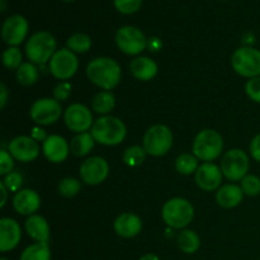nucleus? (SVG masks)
I'll use <instances>...</instances> for the list:
<instances>
[{"mask_svg": "<svg viewBox=\"0 0 260 260\" xmlns=\"http://www.w3.org/2000/svg\"><path fill=\"white\" fill-rule=\"evenodd\" d=\"M113 228L119 238L132 239L141 233L142 221L135 213L124 212L114 220Z\"/></svg>", "mask_w": 260, "mask_h": 260, "instance_id": "obj_20", "label": "nucleus"}, {"mask_svg": "<svg viewBox=\"0 0 260 260\" xmlns=\"http://www.w3.org/2000/svg\"><path fill=\"white\" fill-rule=\"evenodd\" d=\"M24 229L28 236L33 239L36 243H48V240H50V225L46 221V218L41 215L28 216L24 223Z\"/></svg>", "mask_w": 260, "mask_h": 260, "instance_id": "obj_21", "label": "nucleus"}, {"mask_svg": "<svg viewBox=\"0 0 260 260\" xmlns=\"http://www.w3.org/2000/svg\"><path fill=\"white\" fill-rule=\"evenodd\" d=\"M2 10L3 12L5 10V0H2Z\"/></svg>", "mask_w": 260, "mask_h": 260, "instance_id": "obj_46", "label": "nucleus"}, {"mask_svg": "<svg viewBox=\"0 0 260 260\" xmlns=\"http://www.w3.org/2000/svg\"><path fill=\"white\" fill-rule=\"evenodd\" d=\"M8 102V89L4 84H0V108H4Z\"/></svg>", "mask_w": 260, "mask_h": 260, "instance_id": "obj_43", "label": "nucleus"}, {"mask_svg": "<svg viewBox=\"0 0 260 260\" xmlns=\"http://www.w3.org/2000/svg\"><path fill=\"white\" fill-rule=\"evenodd\" d=\"M94 141L104 146H117L127 135L126 124L114 116H102L94 122L90 131Z\"/></svg>", "mask_w": 260, "mask_h": 260, "instance_id": "obj_2", "label": "nucleus"}, {"mask_svg": "<svg viewBox=\"0 0 260 260\" xmlns=\"http://www.w3.org/2000/svg\"><path fill=\"white\" fill-rule=\"evenodd\" d=\"M259 260H260V259H259Z\"/></svg>", "mask_w": 260, "mask_h": 260, "instance_id": "obj_49", "label": "nucleus"}, {"mask_svg": "<svg viewBox=\"0 0 260 260\" xmlns=\"http://www.w3.org/2000/svg\"><path fill=\"white\" fill-rule=\"evenodd\" d=\"M13 159L20 162H30L40 155V145L30 136H17L8 145Z\"/></svg>", "mask_w": 260, "mask_h": 260, "instance_id": "obj_15", "label": "nucleus"}, {"mask_svg": "<svg viewBox=\"0 0 260 260\" xmlns=\"http://www.w3.org/2000/svg\"><path fill=\"white\" fill-rule=\"evenodd\" d=\"M161 217L164 222L170 229L175 230H184L193 221L194 217V207L192 203L185 198L175 197L167 201L162 206Z\"/></svg>", "mask_w": 260, "mask_h": 260, "instance_id": "obj_3", "label": "nucleus"}, {"mask_svg": "<svg viewBox=\"0 0 260 260\" xmlns=\"http://www.w3.org/2000/svg\"><path fill=\"white\" fill-rule=\"evenodd\" d=\"M231 65L244 78L253 79L260 76V51L251 46H243L234 52Z\"/></svg>", "mask_w": 260, "mask_h": 260, "instance_id": "obj_7", "label": "nucleus"}, {"mask_svg": "<svg viewBox=\"0 0 260 260\" xmlns=\"http://www.w3.org/2000/svg\"><path fill=\"white\" fill-rule=\"evenodd\" d=\"M13 168H14L13 156L7 150H2L0 151V175L5 177V175L13 172Z\"/></svg>", "mask_w": 260, "mask_h": 260, "instance_id": "obj_39", "label": "nucleus"}, {"mask_svg": "<svg viewBox=\"0 0 260 260\" xmlns=\"http://www.w3.org/2000/svg\"><path fill=\"white\" fill-rule=\"evenodd\" d=\"M139 260H160V258L156 255V254L149 253V254H145V255H142Z\"/></svg>", "mask_w": 260, "mask_h": 260, "instance_id": "obj_45", "label": "nucleus"}, {"mask_svg": "<svg viewBox=\"0 0 260 260\" xmlns=\"http://www.w3.org/2000/svg\"><path fill=\"white\" fill-rule=\"evenodd\" d=\"M42 152L46 159L55 164L65 161L70 152V144L58 135H50L42 142Z\"/></svg>", "mask_w": 260, "mask_h": 260, "instance_id": "obj_18", "label": "nucleus"}, {"mask_svg": "<svg viewBox=\"0 0 260 260\" xmlns=\"http://www.w3.org/2000/svg\"><path fill=\"white\" fill-rule=\"evenodd\" d=\"M178 248L184 254H194L201 246V239L193 230H183L177 239Z\"/></svg>", "mask_w": 260, "mask_h": 260, "instance_id": "obj_26", "label": "nucleus"}, {"mask_svg": "<svg viewBox=\"0 0 260 260\" xmlns=\"http://www.w3.org/2000/svg\"><path fill=\"white\" fill-rule=\"evenodd\" d=\"M129 70L137 80L150 81L156 76L157 65L152 58L147 56H137L129 63Z\"/></svg>", "mask_w": 260, "mask_h": 260, "instance_id": "obj_22", "label": "nucleus"}, {"mask_svg": "<svg viewBox=\"0 0 260 260\" xmlns=\"http://www.w3.org/2000/svg\"><path fill=\"white\" fill-rule=\"evenodd\" d=\"M22 230L19 223L9 217H3L0 220V251L8 253L14 250L20 243Z\"/></svg>", "mask_w": 260, "mask_h": 260, "instance_id": "obj_17", "label": "nucleus"}, {"mask_svg": "<svg viewBox=\"0 0 260 260\" xmlns=\"http://www.w3.org/2000/svg\"><path fill=\"white\" fill-rule=\"evenodd\" d=\"M161 46H162L161 41H160L157 37L150 38V41L147 42V47L150 48V51H151V52H157V51L161 48Z\"/></svg>", "mask_w": 260, "mask_h": 260, "instance_id": "obj_42", "label": "nucleus"}, {"mask_svg": "<svg viewBox=\"0 0 260 260\" xmlns=\"http://www.w3.org/2000/svg\"><path fill=\"white\" fill-rule=\"evenodd\" d=\"M51 74L58 80H69L76 74L79 69V60L71 50L61 48L55 52L48 62Z\"/></svg>", "mask_w": 260, "mask_h": 260, "instance_id": "obj_10", "label": "nucleus"}, {"mask_svg": "<svg viewBox=\"0 0 260 260\" xmlns=\"http://www.w3.org/2000/svg\"><path fill=\"white\" fill-rule=\"evenodd\" d=\"M200 168L198 159L193 154H182L175 160V169L182 175H190Z\"/></svg>", "mask_w": 260, "mask_h": 260, "instance_id": "obj_29", "label": "nucleus"}, {"mask_svg": "<svg viewBox=\"0 0 260 260\" xmlns=\"http://www.w3.org/2000/svg\"><path fill=\"white\" fill-rule=\"evenodd\" d=\"M69 50L74 53H85L91 47V38L85 33H75L66 42Z\"/></svg>", "mask_w": 260, "mask_h": 260, "instance_id": "obj_31", "label": "nucleus"}, {"mask_svg": "<svg viewBox=\"0 0 260 260\" xmlns=\"http://www.w3.org/2000/svg\"><path fill=\"white\" fill-rule=\"evenodd\" d=\"M3 63L9 70H17L23 63V55L18 47H9L3 52Z\"/></svg>", "mask_w": 260, "mask_h": 260, "instance_id": "obj_32", "label": "nucleus"}, {"mask_svg": "<svg viewBox=\"0 0 260 260\" xmlns=\"http://www.w3.org/2000/svg\"><path fill=\"white\" fill-rule=\"evenodd\" d=\"M81 189L80 180L75 179V178H63L60 183H58V193L66 198L75 197Z\"/></svg>", "mask_w": 260, "mask_h": 260, "instance_id": "obj_33", "label": "nucleus"}, {"mask_svg": "<svg viewBox=\"0 0 260 260\" xmlns=\"http://www.w3.org/2000/svg\"><path fill=\"white\" fill-rule=\"evenodd\" d=\"M147 38L134 25H124L116 33V45L123 53L137 56L147 47Z\"/></svg>", "mask_w": 260, "mask_h": 260, "instance_id": "obj_9", "label": "nucleus"}, {"mask_svg": "<svg viewBox=\"0 0 260 260\" xmlns=\"http://www.w3.org/2000/svg\"><path fill=\"white\" fill-rule=\"evenodd\" d=\"M116 106V96L111 90H102L95 94L91 101V108L95 113L108 116Z\"/></svg>", "mask_w": 260, "mask_h": 260, "instance_id": "obj_24", "label": "nucleus"}, {"mask_svg": "<svg viewBox=\"0 0 260 260\" xmlns=\"http://www.w3.org/2000/svg\"><path fill=\"white\" fill-rule=\"evenodd\" d=\"M38 76H40L38 69L36 68V63L30 62V61L29 62H23L15 73L17 81L20 85L24 86H30L36 84V81L38 80Z\"/></svg>", "mask_w": 260, "mask_h": 260, "instance_id": "obj_28", "label": "nucleus"}, {"mask_svg": "<svg viewBox=\"0 0 260 260\" xmlns=\"http://www.w3.org/2000/svg\"><path fill=\"white\" fill-rule=\"evenodd\" d=\"M0 260H9L8 258H4V256H3V258H0Z\"/></svg>", "mask_w": 260, "mask_h": 260, "instance_id": "obj_47", "label": "nucleus"}, {"mask_svg": "<svg viewBox=\"0 0 260 260\" xmlns=\"http://www.w3.org/2000/svg\"><path fill=\"white\" fill-rule=\"evenodd\" d=\"M19 260H51L50 245L48 243L32 244L22 251Z\"/></svg>", "mask_w": 260, "mask_h": 260, "instance_id": "obj_27", "label": "nucleus"}, {"mask_svg": "<svg viewBox=\"0 0 260 260\" xmlns=\"http://www.w3.org/2000/svg\"><path fill=\"white\" fill-rule=\"evenodd\" d=\"M141 5L142 0H114V7L122 14H134Z\"/></svg>", "mask_w": 260, "mask_h": 260, "instance_id": "obj_35", "label": "nucleus"}, {"mask_svg": "<svg viewBox=\"0 0 260 260\" xmlns=\"http://www.w3.org/2000/svg\"><path fill=\"white\" fill-rule=\"evenodd\" d=\"M94 139L91 134L84 132V134H78L73 137L70 142V152L75 156L81 157L88 155L94 147Z\"/></svg>", "mask_w": 260, "mask_h": 260, "instance_id": "obj_25", "label": "nucleus"}, {"mask_svg": "<svg viewBox=\"0 0 260 260\" xmlns=\"http://www.w3.org/2000/svg\"><path fill=\"white\" fill-rule=\"evenodd\" d=\"M174 136L172 129L165 124H154L150 127L142 139V147L151 156H164L173 147Z\"/></svg>", "mask_w": 260, "mask_h": 260, "instance_id": "obj_6", "label": "nucleus"}, {"mask_svg": "<svg viewBox=\"0 0 260 260\" xmlns=\"http://www.w3.org/2000/svg\"><path fill=\"white\" fill-rule=\"evenodd\" d=\"M109 174V165L104 157L91 156L86 159L80 167V178L85 184L98 185L107 179Z\"/></svg>", "mask_w": 260, "mask_h": 260, "instance_id": "obj_14", "label": "nucleus"}, {"mask_svg": "<svg viewBox=\"0 0 260 260\" xmlns=\"http://www.w3.org/2000/svg\"><path fill=\"white\" fill-rule=\"evenodd\" d=\"M71 90H73V86L69 81H61L53 89V99H56L57 102H65L70 98Z\"/></svg>", "mask_w": 260, "mask_h": 260, "instance_id": "obj_37", "label": "nucleus"}, {"mask_svg": "<svg viewBox=\"0 0 260 260\" xmlns=\"http://www.w3.org/2000/svg\"><path fill=\"white\" fill-rule=\"evenodd\" d=\"M63 2H73V0H63Z\"/></svg>", "mask_w": 260, "mask_h": 260, "instance_id": "obj_48", "label": "nucleus"}, {"mask_svg": "<svg viewBox=\"0 0 260 260\" xmlns=\"http://www.w3.org/2000/svg\"><path fill=\"white\" fill-rule=\"evenodd\" d=\"M222 172L221 168L213 162H203L194 173V179L198 187L206 192H213L221 187L222 182Z\"/></svg>", "mask_w": 260, "mask_h": 260, "instance_id": "obj_16", "label": "nucleus"}, {"mask_svg": "<svg viewBox=\"0 0 260 260\" xmlns=\"http://www.w3.org/2000/svg\"><path fill=\"white\" fill-rule=\"evenodd\" d=\"M29 114L32 121L38 126H50L60 119L62 107L56 99L41 98L32 104Z\"/></svg>", "mask_w": 260, "mask_h": 260, "instance_id": "obj_11", "label": "nucleus"}, {"mask_svg": "<svg viewBox=\"0 0 260 260\" xmlns=\"http://www.w3.org/2000/svg\"><path fill=\"white\" fill-rule=\"evenodd\" d=\"M57 47L55 37L50 32L41 30L35 33L29 37V40L25 43V55L28 60L37 65H45L50 62L52 56Z\"/></svg>", "mask_w": 260, "mask_h": 260, "instance_id": "obj_4", "label": "nucleus"}, {"mask_svg": "<svg viewBox=\"0 0 260 260\" xmlns=\"http://www.w3.org/2000/svg\"><path fill=\"white\" fill-rule=\"evenodd\" d=\"M146 155L147 154L144 147L134 145V146H129L124 150L122 159H123V162L127 167L137 168L142 165V162L146 159Z\"/></svg>", "mask_w": 260, "mask_h": 260, "instance_id": "obj_30", "label": "nucleus"}, {"mask_svg": "<svg viewBox=\"0 0 260 260\" xmlns=\"http://www.w3.org/2000/svg\"><path fill=\"white\" fill-rule=\"evenodd\" d=\"M244 192L241 189L240 185L236 184H225L220 187L216 193V201H217L218 206L226 210L230 208L238 207L241 202H243Z\"/></svg>", "mask_w": 260, "mask_h": 260, "instance_id": "obj_23", "label": "nucleus"}, {"mask_svg": "<svg viewBox=\"0 0 260 260\" xmlns=\"http://www.w3.org/2000/svg\"><path fill=\"white\" fill-rule=\"evenodd\" d=\"M30 137H32L33 140H36V141H45L46 139H47V134H46V131L43 128H41V127H35V128L32 129V132H30Z\"/></svg>", "mask_w": 260, "mask_h": 260, "instance_id": "obj_41", "label": "nucleus"}, {"mask_svg": "<svg viewBox=\"0 0 260 260\" xmlns=\"http://www.w3.org/2000/svg\"><path fill=\"white\" fill-rule=\"evenodd\" d=\"M249 156L241 149L229 150L221 159V172L226 179L231 182L243 180L249 172Z\"/></svg>", "mask_w": 260, "mask_h": 260, "instance_id": "obj_8", "label": "nucleus"}, {"mask_svg": "<svg viewBox=\"0 0 260 260\" xmlns=\"http://www.w3.org/2000/svg\"><path fill=\"white\" fill-rule=\"evenodd\" d=\"M240 187L244 194L249 197H255L260 193V178L256 175L249 174L240 182Z\"/></svg>", "mask_w": 260, "mask_h": 260, "instance_id": "obj_34", "label": "nucleus"}, {"mask_svg": "<svg viewBox=\"0 0 260 260\" xmlns=\"http://www.w3.org/2000/svg\"><path fill=\"white\" fill-rule=\"evenodd\" d=\"M250 155L255 161L260 162V134L256 135L250 142Z\"/></svg>", "mask_w": 260, "mask_h": 260, "instance_id": "obj_40", "label": "nucleus"}, {"mask_svg": "<svg viewBox=\"0 0 260 260\" xmlns=\"http://www.w3.org/2000/svg\"><path fill=\"white\" fill-rule=\"evenodd\" d=\"M89 80L103 90H112L121 81L122 70L119 63L111 57H96L86 66Z\"/></svg>", "mask_w": 260, "mask_h": 260, "instance_id": "obj_1", "label": "nucleus"}, {"mask_svg": "<svg viewBox=\"0 0 260 260\" xmlns=\"http://www.w3.org/2000/svg\"><path fill=\"white\" fill-rule=\"evenodd\" d=\"M246 95L255 103H260V76L249 79L245 85Z\"/></svg>", "mask_w": 260, "mask_h": 260, "instance_id": "obj_38", "label": "nucleus"}, {"mask_svg": "<svg viewBox=\"0 0 260 260\" xmlns=\"http://www.w3.org/2000/svg\"><path fill=\"white\" fill-rule=\"evenodd\" d=\"M0 189H2V196H3L2 203H0V206H2V207H4L5 203H7V194H8V192H9V190L7 189V187H5L3 183H0Z\"/></svg>", "mask_w": 260, "mask_h": 260, "instance_id": "obj_44", "label": "nucleus"}, {"mask_svg": "<svg viewBox=\"0 0 260 260\" xmlns=\"http://www.w3.org/2000/svg\"><path fill=\"white\" fill-rule=\"evenodd\" d=\"M41 207V197L33 189H20L13 197V208L22 216L36 215Z\"/></svg>", "mask_w": 260, "mask_h": 260, "instance_id": "obj_19", "label": "nucleus"}, {"mask_svg": "<svg viewBox=\"0 0 260 260\" xmlns=\"http://www.w3.org/2000/svg\"><path fill=\"white\" fill-rule=\"evenodd\" d=\"M2 183L5 185V187H7V189L9 190V192L17 193V192H19L20 187H22V184H23V178L19 173L12 172V173H9V174L5 175Z\"/></svg>", "mask_w": 260, "mask_h": 260, "instance_id": "obj_36", "label": "nucleus"}, {"mask_svg": "<svg viewBox=\"0 0 260 260\" xmlns=\"http://www.w3.org/2000/svg\"><path fill=\"white\" fill-rule=\"evenodd\" d=\"M28 22L19 14L10 15L5 19L2 27V38L9 47H17L27 37Z\"/></svg>", "mask_w": 260, "mask_h": 260, "instance_id": "obj_13", "label": "nucleus"}, {"mask_svg": "<svg viewBox=\"0 0 260 260\" xmlns=\"http://www.w3.org/2000/svg\"><path fill=\"white\" fill-rule=\"evenodd\" d=\"M63 121L68 128L75 134L89 131L95 122L90 109L81 103H73L69 106L63 113Z\"/></svg>", "mask_w": 260, "mask_h": 260, "instance_id": "obj_12", "label": "nucleus"}, {"mask_svg": "<svg viewBox=\"0 0 260 260\" xmlns=\"http://www.w3.org/2000/svg\"><path fill=\"white\" fill-rule=\"evenodd\" d=\"M223 139L217 131L212 128L202 129L193 141V155L198 160L211 162L221 156L223 151Z\"/></svg>", "mask_w": 260, "mask_h": 260, "instance_id": "obj_5", "label": "nucleus"}]
</instances>
